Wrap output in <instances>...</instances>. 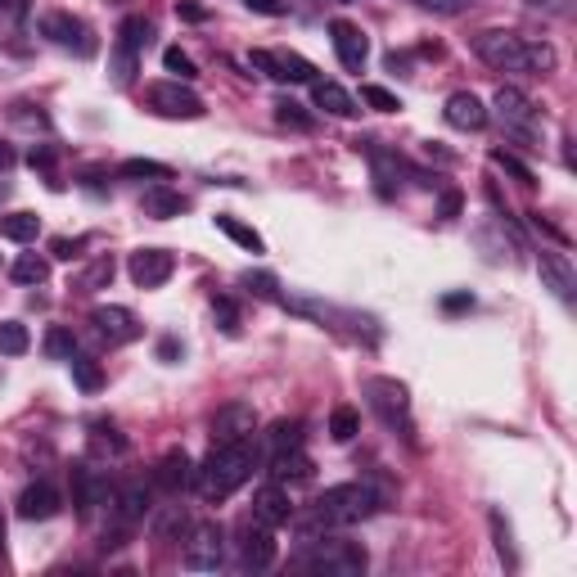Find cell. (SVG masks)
I'll return each mask as SVG.
<instances>
[{"label":"cell","instance_id":"cell-1","mask_svg":"<svg viewBox=\"0 0 577 577\" xmlns=\"http://www.w3.org/2000/svg\"><path fill=\"white\" fill-rule=\"evenodd\" d=\"M258 469V447L253 438H239V442H212V456L195 469V487L203 501H230L235 491L253 478Z\"/></svg>","mask_w":577,"mask_h":577},{"label":"cell","instance_id":"cell-2","mask_svg":"<svg viewBox=\"0 0 577 577\" xmlns=\"http://www.w3.org/2000/svg\"><path fill=\"white\" fill-rule=\"evenodd\" d=\"M379 506V497L366 487V483H339V487H325V497H316L311 515L298 524V533L311 541L320 533H339V528H352L361 519H370Z\"/></svg>","mask_w":577,"mask_h":577},{"label":"cell","instance_id":"cell-3","mask_svg":"<svg viewBox=\"0 0 577 577\" xmlns=\"http://www.w3.org/2000/svg\"><path fill=\"white\" fill-rule=\"evenodd\" d=\"M474 54L497 68V72H533V77H546L555 72V50L546 41H528L519 32H501V28H487L474 37Z\"/></svg>","mask_w":577,"mask_h":577},{"label":"cell","instance_id":"cell-4","mask_svg":"<svg viewBox=\"0 0 577 577\" xmlns=\"http://www.w3.org/2000/svg\"><path fill=\"white\" fill-rule=\"evenodd\" d=\"M366 564H370L366 546L344 541V537H325V541L311 537V546L298 555V568L320 573V577H357V573H366Z\"/></svg>","mask_w":577,"mask_h":577},{"label":"cell","instance_id":"cell-5","mask_svg":"<svg viewBox=\"0 0 577 577\" xmlns=\"http://www.w3.org/2000/svg\"><path fill=\"white\" fill-rule=\"evenodd\" d=\"M149 37H153V23H149V19H140V14L122 19L118 41H113V59H109L113 87H131V77H136V68H140V54H145Z\"/></svg>","mask_w":577,"mask_h":577},{"label":"cell","instance_id":"cell-6","mask_svg":"<svg viewBox=\"0 0 577 577\" xmlns=\"http://www.w3.org/2000/svg\"><path fill=\"white\" fill-rule=\"evenodd\" d=\"M37 32H41L50 46L72 50V54H81V59H91V54L100 50L96 32H91L87 23H81L77 14H68V10H50V14H41V19H37Z\"/></svg>","mask_w":577,"mask_h":577},{"label":"cell","instance_id":"cell-7","mask_svg":"<svg viewBox=\"0 0 577 577\" xmlns=\"http://www.w3.org/2000/svg\"><path fill=\"white\" fill-rule=\"evenodd\" d=\"M366 397H370V410L388 425V429H401L410 434V392L401 379H388V375H375L366 379Z\"/></svg>","mask_w":577,"mask_h":577},{"label":"cell","instance_id":"cell-8","mask_svg":"<svg viewBox=\"0 0 577 577\" xmlns=\"http://www.w3.org/2000/svg\"><path fill=\"white\" fill-rule=\"evenodd\" d=\"M181 564L190 573H217L226 564V533L221 524H195L186 533V550H181Z\"/></svg>","mask_w":577,"mask_h":577},{"label":"cell","instance_id":"cell-9","mask_svg":"<svg viewBox=\"0 0 577 577\" xmlns=\"http://www.w3.org/2000/svg\"><path fill=\"white\" fill-rule=\"evenodd\" d=\"M145 100L158 118H186V122L203 118V100L186 87V81H153V87L145 91Z\"/></svg>","mask_w":577,"mask_h":577},{"label":"cell","instance_id":"cell-10","mask_svg":"<svg viewBox=\"0 0 577 577\" xmlns=\"http://www.w3.org/2000/svg\"><path fill=\"white\" fill-rule=\"evenodd\" d=\"M149 506H153V491L140 483V478H131V483H122V487H113L109 491V515H113V537H122V533H131L145 515H149Z\"/></svg>","mask_w":577,"mask_h":577},{"label":"cell","instance_id":"cell-11","mask_svg":"<svg viewBox=\"0 0 577 577\" xmlns=\"http://www.w3.org/2000/svg\"><path fill=\"white\" fill-rule=\"evenodd\" d=\"M491 109H497V118H501V127H506L510 136H519V140H537V122H541V113H537V105H533L519 87H501L497 100H491Z\"/></svg>","mask_w":577,"mask_h":577},{"label":"cell","instance_id":"cell-12","mask_svg":"<svg viewBox=\"0 0 577 577\" xmlns=\"http://www.w3.org/2000/svg\"><path fill=\"white\" fill-rule=\"evenodd\" d=\"M68 483H72V506L81 519H91L100 506H109V478L91 465H72L68 469Z\"/></svg>","mask_w":577,"mask_h":577},{"label":"cell","instance_id":"cell-13","mask_svg":"<svg viewBox=\"0 0 577 577\" xmlns=\"http://www.w3.org/2000/svg\"><path fill=\"white\" fill-rule=\"evenodd\" d=\"M271 533H276V528H267V524H258V519L243 524V537H239V568H243V573H262V568L276 564V537H271Z\"/></svg>","mask_w":577,"mask_h":577},{"label":"cell","instance_id":"cell-14","mask_svg":"<svg viewBox=\"0 0 577 577\" xmlns=\"http://www.w3.org/2000/svg\"><path fill=\"white\" fill-rule=\"evenodd\" d=\"M91 325H96V335H100L105 344H113V348L140 339V320H136V311H131V307H118V302L96 307V311H91Z\"/></svg>","mask_w":577,"mask_h":577},{"label":"cell","instance_id":"cell-15","mask_svg":"<svg viewBox=\"0 0 577 577\" xmlns=\"http://www.w3.org/2000/svg\"><path fill=\"white\" fill-rule=\"evenodd\" d=\"M177 271V258L168 249H136L127 258V276L140 285V289H158V285H168Z\"/></svg>","mask_w":577,"mask_h":577},{"label":"cell","instance_id":"cell-16","mask_svg":"<svg viewBox=\"0 0 577 577\" xmlns=\"http://www.w3.org/2000/svg\"><path fill=\"white\" fill-rule=\"evenodd\" d=\"M249 63L258 72H267L271 81H316V68L294 50H253Z\"/></svg>","mask_w":577,"mask_h":577},{"label":"cell","instance_id":"cell-17","mask_svg":"<svg viewBox=\"0 0 577 577\" xmlns=\"http://www.w3.org/2000/svg\"><path fill=\"white\" fill-rule=\"evenodd\" d=\"M258 429V410L249 401H226L212 416V442H239Z\"/></svg>","mask_w":577,"mask_h":577},{"label":"cell","instance_id":"cell-18","mask_svg":"<svg viewBox=\"0 0 577 577\" xmlns=\"http://www.w3.org/2000/svg\"><path fill=\"white\" fill-rule=\"evenodd\" d=\"M329 41H335V54H339V63H344L348 72H361V68H366L370 41H366V32H361L357 23L335 19V23H329Z\"/></svg>","mask_w":577,"mask_h":577},{"label":"cell","instance_id":"cell-19","mask_svg":"<svg viewBox=\"0 0 577 577\" xmlns=\"http://www.w3.org/2000/svg\"><path fill=\"white\" fill-rule=\"evenodd\" d=\"M253 519L267 528H285L294 524V501H289V487L285 483H267L253 491Z\"/></svg>","mask_w":577,"mask_h":577},{"label":"cell","instance_id":"cell-20","mask_svg":"<svg viewBox=\"0 0 577 577\" xmlns=\"http://www.w3.org/2000/svg\"><path fill=\"white\" fill-rule=\"evenodd\" d=\"M537 276H541V285L568 307L573 298H577V276H573V267H568V258L564 253H550V249H541L537 253Z\"/></svg>","mask_w":577,"mask_h":577},{"label":"cell","instance_id":"cell-21","mask_svg":"<svg viewBox=\"0 0 577 577\" xmlns=\"http://www.w3.org/2000/svg\"><path fill=\"white\" fill-rule=\"evenodd\" d=\"M442 118H447V127H456V131H483V127H487V105H483L474 91H456V96L447 100Z\"/></svg>","mask_w":577,"mask_h":577},{"label":"cell","instance_id":"cell-22","mask_svg":"<svg viewBox=\"0 0 577 577\" xmlns=\"http://www.w3.org/2000/svg\"><path fill=\"white\" fill-rule=\"evenodd\" d=\"M59 491L50 487V483H32V487H23V497H19V519H28V524H46V519H54L59 515Z\"/></svg>","mask_w":577,"mask_h":577},{"label":"cell","instance_id":"cell-23","mask_svg":"<svg viewBox=\"0 0 577 577\" xmlns=\"http://www.w3.org/2000/svg\"><path fill=\"white\" fill-rule=\"evenodd\" d=\"M195 483V465H190V456L186 451H168L158 460V469H153V487H162V491H186Z\"/></svg>","mask_w":577,"mask_h":577},{"label":"cell","instance_id":"cell-24","mask_svg":"<svg viewBox=\"0 0 577 577\" xmlns=\"http://www.w3.org/2000/svg\"><path fill=\"white\" fill-rule=\"evenodd\" d=\"M311 105L320 109V113H329V118H352L357 113V100L339 87V81H311Z\"/></svg>","mask_w":577,"mask_h":577},{"label":"cell","instance_id":"cell-25","mask_svg":"<svg viewBox=\"0 0 577 577\" xmlns=\"http://www.w3.org/2000/svg\"><path fill=\"white\" fill-rule=\"evenodd\" d=\"M190 203L177 195V190H168V186H153V190H145L140 195V212L145 217H153V221H168V217H181Z\"/></svg>","mask_w":577,"mask_h":577},{"label":"cell","instance_id":"cell-26","mask_svg":"<svg viewBox=\"0 0 577 577\" xmlns=\"http://www.w3.org/2000/svg\"><path fill=\"white\" fill-rule=\"evenodd\" d=\"M267 474H271V483H302V478H311V456H307L302 447H294V451H276Z\"/></svg>","mask_w":577,"mask_h":577},{"label":"cell","instance_id":"cell-27","mask_svg":"<svg viewBox=\"0 0 577 577\" xmlns=\"http://www.w3.org/2000/svg\"><path fill=\"white\" fill-rule=\"evenodd\" d=\"M212 221H217V230H221V235H230V239L239 243V249H249V253H267V239H262L253 226H243L239 217H230V212H217Z\"/></svg>","mask_w":577,"mask_h":577},{"label":"cell","instance_id":"cell-28","mask_svg":"<svg viewBox=\"0 0 577 577\" xmlns=\"http://www.w3.org/2000/svg\"><path fill=\"white\" fill-rule=\"evenodd\" d=\"M0 235L14 239V243H32L41 235V217L37 212H6L0 217Z\"/></svg>","mask_w":577,"mask_h":577},{"label":"cell","instance_id":"cell-29","mask_svg":"<svg viewBox=\"0 0 577 577\" xmlns=\"http://www.w3.org/2000/svg\"><path fill=\"white\" fill-rule=\"evenodd\" d=\"M118 177L122 181H168L172 168H168V162H158V158H127L118 168Z\"/></svg>","mask_w":577,"mask_h":577},{"label":"cell","instance_id":"cell-30","mask_svg":"<svg viewBox=\"0 0 577 577\" xmlns=\"http://www.w3.org/2000/svg\"><path fill=\"white\" fill-rule=\"evenodd\" d=\"M32 348V335L23 320H0V357H23Z\"/></svg>","mask_w":577,"mask_h":577},{"label":"cell","instance_id":"cell-31","mask_svg":"<svg viewBox=\"0 0 577 577\" xmlns=\"http://www.w3.org/2000/svg\"><path fill=\"white\" fill-rule=\"evenodd\" d=\"M68 370H72V379H77L81 392H100V388H105V370H100L91 357L72 352V357H68Z\"/></svg>","mask_w":577,"mask_h":577},{"label":"cell","instance_id":"cell-32","mask_svg":"<svg viewBox=\"0 0 577 577\" xmlns=\"http://www.w3.org/2000/svg\"><path fill=\"white\" fill-rule=\"evenodd\" d=\"M10 276H14V285H46L50 280V262L41 253H23V258H14Z\"/></svg>","mask_w":577,"mask_h":577},{"label":"cell","instance_id":"cell-33","mask_svg":"<svg viewBox=\"0 0 577 577\" xmlns=\"http://www.w3.org/2000/svg\"><path fill=\"white\" fill-rule=\"evenodd\" d=\"M91 451H96V456H127V438H122L113 425L96 420V425H91Z\"/></svg>","mask_w":577,"mask_h":577},{"label":"cell","instance_id":"cell-34","mask_svg":"<svg viewBox=\"0 0 577 577\" xmlns=\"http://www.w3.org/2000/svg\"><path fill=\"white\" fill-rule=\"evenodd\" d=\"M267 447H271V456L302 447V420H276V425L267 429Z\"/></svg>","mask_w":577,"mask_h":577},{"label":"cell","instance_id":"cell-35","mask_svg":"<svg viewBox=\"0 0 577 577\" xmlns=\"http://www.w3.org/2000/svg\"><path fill=\"white\" fill-rule=\"evenodd\" d=\"M361 434V416L352 406H335V416H329V438L335 442H352Z\"/></svg>","mask_w":577,"mask_h":577},{"label":"cell","instance_id":"cell-36","mask_svg":"<svg viewBox=\"0 0 577 577\" xmlns=\"http://www.w3.org/2000/svg\"><path fill=\"white\" fill-rule=\"evenodd\" d=\"M158 541H177V533L186 537L190 533V515L181 510V506H168V510H162V519H158Z\"/></svg>","mask_w":577,"mask_h":577},{"label":"cell","instance_id":"cell-37","mask_svg":"<svg viewBox=\"0 0 577 577\" xmlns=\"http://www.w3.org/2000/svg\"><path fill=\"white\" fill-rule=\"evenodd\" d=\"M162 68H168L177 81H195L199 77V68H195V59L181 50V46H168V50H162Z\"/></svg>","mask_w":577,"mask_h":577},{"label":"cell","instance_id":"cell-38","mask_svg":"<svg viewBox=\"0 0 577 577\" xmlns=\"http://www.w3.org/2000/svg\"><path fill=\"white\" fill-rule=\"evenodd\" d=\"M239 285H243V289H249L253 298L280 302V285H276V276H267V271H243V276H239Z\"/></svg>","mask_w":577,"mask_h":577},{"label":"cell","instance_id":"cell-39","mask_svg":"<svg viewBox=\"0 0 577 577\" xmlns=\"http://www.w3.org/2000/svg\"><path fill=\"white\" fill-rule=\"evenodd\" d=\"M416 10H425V14H442V19H456V14H469L478 0H410Z\"/></svg>","mask_w":577,"mask_h":577},{"label":"cell","instance_id":"cell-40","mask_svg":"<svg viewBox=\"0 0 577 577\" xmlns=\"http://www.w3.org/2000/svg\"><path fill=\"white\" fill-rule=\"evenodd\" d=\"M72 352H77V339H72V329L54 325L50 335H46V357H54V361H68Z\"/></svg>","mask_w":577,"mask_h":577},{"label":"cell","instance_id":"cell-41","mask_svg":"<svg viewBox=\"0 0 577 577\" xmlns=\"http://www.w3.org/2000/svg\"><path fill=\"white\" fill-rule=\"evenodd\" d=\"M212 316H217V325H221V335H239V307L226 298V294H212Z\"/></svg>","mask_w":577,"mask_h":577},{"label":"cell","instance_id":"cell-42","mask_svg":"<svg viewBox=\"0 0 577 577\" xmlns=\"http://www.w3.org/2000/svg\"><path fill=\"white\" fill-rule=\"evenodd\" d=\"M491 162H497L501 172H510V177H515L519 186H533V181H537L528 162H519V158H515V153H506V149H491Z\"/></svg>","mask_w":577,"mask_h":577},{"label":"cell","instance_id":"cell-43","mask_svg":"<svg viewBox=\"0 0 577 577\" xmlns=\"http://www.w3.org/2000/svg\"><path fill=\"white\" fill-rule=\"evenodd\" d=\"M491 533H497V555L515 568L519 564V555H515V541H510V524H506V515L501 510H491Z\"/></svg>","mask_w":577,"mask_h":577},{"label":"cell","instance_id":"cell-44","mask_svg":"<svg viewBox=\"0 0 577 577\" xmlns=\"http://www.w3.org/2000/svg\"><path fill=\"white\" fill-rule=\"evenodd\" d=\"M276 122L298 127V131H311V127H316V118L302 113V105H294V100H280V105H276Z\"/></svg>","mask_w":577,"mask_h":577},{"label":"cell","instance_id":"cell-45","mask_svg":"<svg viewBox=\"0 0 577 577\" xmlns=\"http://www.w3.org/2000/svg\"><path fill=\"white\" fill-rule=\"evenodd\" d=\"M109 280H113V258H100V262H96L87 276L77 280V289H87V294H91V289H105Z\"/></svg>","mask_w":577,"mask_h":577},{"label":"cell","instance_id":"cell-46","mask_svg":"<svg viewBox=\"0 0 577 577\" xmlns=\"http://www.w3.org/2000/svg\"><path fill=\"white\" fill-rule=\"evenodd\" d=\"M361 100H366L370 109H379V113H397V109H401V100H397L392 91H384V87H361Z\"/></svg>","mask_w":577,"mask_h":577},{"label":"cell","instance_id":"cell-47","mask_svg":"<svg viewBox=\"0 0 577 577\" xmlns=\"http://www.w3.org/2000/svg\"><path fill=\"white\" fill-rule=\"evenodd\" d=\"M87 243H91V239H50V253H54L59 262H77Z\"/></svg>","mask_w":577,"mask_h":577},{"label":"cell","instance_id":"cell-48","mask_svg":"<svg viewBox=\"0 0 577 577\" xmlns=\"http://www.w3.org/2000/svg\"><path fill=\"white\" fill-rule=\"evenodd\" d=\"M253 14H267V19H285L289 14V0H243Z\"/></svg>","mask_w":577,"mask_h":577},{"label":"cell","instance_id":"cell-49","mask_svg":"<svg viewBox=\"0 0 577 577\" xmlns=\"http://www.w3.org/2000/svg\"><path fill=\"white\" fill-rule=\"evenodd\" d=\"M28 162H32V168H37V172H54V149H50V145H32Z\"/></svg>","mask_w":577,"mask_h":577},{"label":"cell","instance_id":"cell-50","mask_svg":"<svg viewBox=\"0 0 577 577\" xmlns=\"http://www.w3.org/2000/svg\"><path fill=\"white\" fill-rule=\"evenodd\" d=\"M177 19H186V23H203L208 10L199 6V0H177Z\"/></svg>","mask_w":577,"mask_h":577},{"label":"cell","instance_id":"cell-51","mask_svg":"<svg viewBox=\"0 0 577 577\" xmlns=\"http://www.w3.org/2000/svg\"><path fill=\"white\" fill-rule=\"evenodd\" d=\"M438 217H442V221H456V217H460V195H456V190H447V195H442Z\"/></svg>","mask_w":577,"mask_h":577},{"label":"cell","instance_id":"cell-52","mask_svg":"<svg viewBox=\"0 0 577 577\" xmlns=\"http://www.w3.org/2000/svg\"><path fill=\"white\" fill-rule=\"evenodd\" d=\"M0 14L14 19V23H23V19H28V0H0Z\"/></svg>","mask_w":577,"mask_h":577},{"label":"cell","instance_id":"cell-53","mask_svg":"<svg viewBox=\"0 0 577 577\" xmlns=\"http://www.w3.org/2000/svg\"><path fill=\"white\" fill-rule=\"evenodd\" d=\"M177 357H181V344H177V339H162V344H158V361H177Z\"/></svg>","mask_w":577,"mask_h":577},{"label":"cell","instance_id":"cell-54","mask_svg":"<svg viewBox=\"0 0 577 577\" xmlns=\"http://www.w3.org/2000/svg\"><path fill=\"white\" fill-rule=\"evenodd\" d=\"M442 307H447V311H469L474 298H469V294H451V298H442Z\"/></svg>","mask_w":577,"mask_h":577},{"label":"cell","instance_id":"cell-55","mask_svg":"<svg viewBox=\"0 0 577 577\" xmlns=\"http://www.w3.org/2000/svg\"><path fill=\"white\" fill-rule=\"evenodd\" d=\"M14 168V149L6 145V140H0V172H10Z\"/></svg>","mask_w":577,"mask_h":577},{"label":"cell","instance_id":"cell-56","mask_svg":"<svg viewBox=\"0 0 577 577\" xmlns=\"http://www.w3.org/2000/svg\"><path fill=\"white\" fill-rule=\"evenodd\" d=\"M0 555H6V524H0Z\"/></svg>","mask_w":577,"mask_h":577},{"label":"cell","instance_id":"cell-57","mask_svg":"<svg viewBox=\"0 0 577 577\" xmlns=\"http://www.w3.org/2000/svg\"><path fill=\"white\" fill-rule=\"evenodd\" d=\"M329 6H357V0H329Z\"/></svg>","mask_w":577,"mask_h":577},{"label":"cell","instance_id":"cell-58","mask_svg":"<svg viewBox=\"0 0 577 577\" xmlns=\"http://www.w3.org/2000/svg\"><path fill=\"white\" fill-rule=\"evenodd\" d=\"M528 6H546V0H528Z\"/></svg>","mask_w":577,"mask_h":577}]
</instances>
